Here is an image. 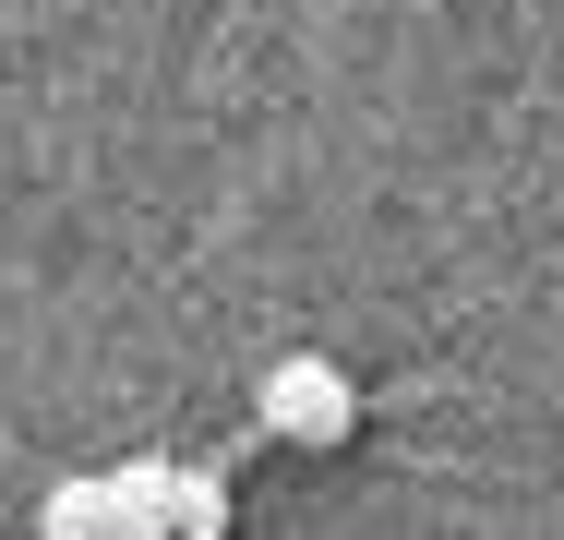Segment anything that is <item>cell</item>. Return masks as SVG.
Instances as JSON below:
<instances>
[{
    "label": "cell",
    "mask_w": 564,
    "mask_h": 540,
    "mask_svg": "<svg viewBox=\"0 0 564 540\" xmlns=\"http://www.w3.org/2000/svg\"><path fill=\"white\" fill-rule=\"evenodd\" d=\"M181 540H228V480L217 468H181Z\"/></svg>",
    "instance_id": "cell-4"
},
{
    "label": "cell",
    "mask_w": 564,
    "mask_h": 540,
    "mask_svg": "<svg viewBox=\"0 0 564 540\" xmlns=\"http://www.w3.org/2000/svg\"><path fill=\"white\" fill-rule=\"evenodd\" d=\"M120 540H181V468H109Z\"/></svg>",
    "instance_id": "cell-2"
},
{
    "label": "cell",
    "mask_w": 564,
    "mask_h": 540,
    "mask_svg": "<svg viewBox=\"0 0 564 540\" xmlns=\"http://www.w3.org/2000/svg\"><path fill=\"white\" fill-rule=\"evenodd\" d=\"M264 432H289V444H313V456H325V444L360 432V385H348L325 348H289V360L264 372Z\"/></svg>",
    "instance_id": "cell-1"
},
{
    "label": "cell",
    "mask_w": 564,
    "mask_h": 540,
    "mask_svg": "<svg viewBox=\"0 0 564 540\" xmlns=\"http://www.w3.org/2000/svg\"><path fill=\"white\" fill-rule=\"evenodd\" d=\"M36 540H120V493H109V480H61Z\"/></svg>",
    "instance_id": "cell-3"
}]
</instances>
